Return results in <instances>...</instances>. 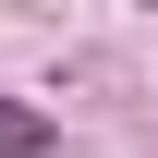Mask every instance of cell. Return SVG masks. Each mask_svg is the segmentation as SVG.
<instances>
[{"label": "cell", "instance_id": "obj_1", "mask_svg": "<svg viewBox=\"0 0 158 158\" xmlns=\"http://www.w3.org/2000/svg\"><path fill=\"white\" fill-rule=\"evenodd\" d=\"M0 158H49V110H12L0 98Z\"/></svg>", "mask_w": 158, "mask_h": 158}]
</instances>
